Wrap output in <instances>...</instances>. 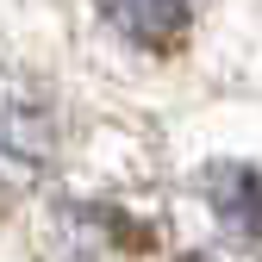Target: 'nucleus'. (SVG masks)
<instances>
[{
    "label": "nucleus",
    "mask_w": 262,
    "mask_h": 262,
    "mask_svg": "<svg viewBox=\"0 0 262 262\" xmlns=\"http://www.w3.org/2000/svg\"><path fill=\"white\" fill-rule=\"evenodd\" d=\"M56 162V113L38 88L7 81L0 88V200L31 193Z\"/></svg>",
    "instance_id": "f257e3e1"
},
{
    "label": "nucleus",
    "mask_w": 262,
    "mask_h": 262,
    "mask_svg": "<svg viewBox=\"0 0 262 262\" xmlns=\"http://www.w3.org/2000/svg\"><path fill=\"white\" fill-rule=\"evenodd\" d=\"M56 237L75 262H144L156 250V231L125 206L106 200H62L56 206Z\"/></svg>",
    "instance_id": "f03ea898"
},
{
    "label": "nucleus",
    "mask_w": 262,
    "mask_h": 262,
    "mask_svg": "<svg viewBox=\"0 0 262 262\" xmlns=\"http://www.w3.org/2000/svg\"><path fill=\"white\" fill-rule=\"evenodd\" d=\"M200 200L231 244L262 250V169L256 162H212L200 175Z\"/></svg>",
    "instance_id": "7ed1b4c3"
},
{
    "label": "nucleus",
    "mask_w": 262,
    "mask_h": 262,
    "mask_svg": "<svg viewBox=\"0 0 262 262\" xmlns=\"http://www.w3.org/2000/svg\"><path fill=\"white\" fill-rule=\"evenodd\" d=\"M206 0H106V19L125 44H138L150 56H169L187 44L193 19H200Z\"/></svg>",
    "instance_id": "20e7f679"
}]
</instances>
